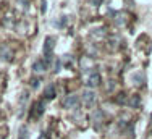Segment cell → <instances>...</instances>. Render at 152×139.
I'll use <instances>...</instances> for the list:
<instances>
[{"label": "cell", "instance_id": "cell-1", "mask_svg": "<svg viewBox=\"0 0 152 139\" xmlns=\"http://www.w3.org/2000/svg\"><path fill=\"white\" fill-rule=\"evenodd\" d=\"M53 47H55V37H52V36H47L45 41H44V49H42V52H44V55L47 57L45 58V63H52V52H53Z\"/></svg>", "mask_w": 152, "mask_h": 139}, {"label": "cell", "instance_id": "cell-2", "mask_svg": "<svg viewBox=\"0 0 152 139\" xmlns=\"http://www.w3.org/2000/svg\"><path fill=\"white\" fill-rule=\"evenodd\" d=\"M81 99H83V104H84L88 108H91V107H94V105H96L97 96H96V92H94L92 89H86L84 92L81 94Z\"/></svg>", "mask_w": 152, "mask_h": 139}, {"label": "cell", "instance_id": "cell-3", "mask_svg": "<svg viewBox=\"0 0 152 139\" xmlns=\"http://www.w3.org/2000/svg\"><path fill=\"white\" fill-rule=\"evenodd\" d=\"M61 105H63L65 108H68V110H75V108H78V105H79V97L76 96V94H70V96L65 97V100H63Z\"/></svg>", "mask_w": 152, "mask_h": 139}, {"label": "cell", "instance_id": "cell-4", "mask_svg": "<svg viewBox=\"0 0 152 139\" xmlns=\"http://www.w3.org/2000/svg\"><path fill=\"white\" fill-rule=\"evenodd\" d=\"M100 81H102V79H100V75L97 71H92V73H89V76L88 78H86V86L88 87H97L100 84Z\"/></svg>", "mask_w": 152, "mask_h": 139}, {"label": "cell", "instance_id": "cell-5", "mask_svg": "<svg viewBox=\"0 0 152 139\" xmlns=\"http://www.w3.org/2000/svg\"><path fill=\"white\" fill-rule=\"evenodd\" d=\"M47 67L49 65L45 63V60H42V58H39V60H36L34 61V65H32V71L34 73H44V71H47Z\"/></svg>", "mask_w": 152, "mask_h": 139}, {"label": "cell", "instance_id": "cell-6", "mask_svg": "<svg viewBox=\"0 0 152 139\" xmlns=\"http://www.w3.org/2000/svg\"><path fill=\"white\" fill-rule=\"evenodd\" d=\"M45 110V100H39L37 104H34V108H32V118L34 116H41Z\"/></svg>", "mask_w": 152, "mask_h": 139}, {"label": "cell", "instance_id": "cell-7", "mask_svg": "<svg viewBox=\"0 0 152 139\" xmlns=\"http://www.w3.org/2000/svg\"><path fill=\"white\" fill-rule=\"evenodd\" d=\"M0 57H2L3 60H12V57H13L12 49H10L8 45H5V44H3V45L0 47Z\"/></svg>", "mask_w": 152, "mask_h": 139}, {"label": "cell", "instance_id": "cell-8", "mask_svg": "<svg viewBox=\"0 0 152 139\" xmlns=\"http://www.w3.org/2000/svg\"><path fill=\"white\" fill-rule=\"evenodd\" d=\"M57 96V92H55V86L53 84H49V86L45 87V91H44V97H45V100H52V99H55Z\"/></svg>", "mask_w": 152, "mask_h": 139}, {"label": "cell", "instance_id": "cell-9", "mask_svg": "<svg viewBox=\"0 0 152 139\" xmlns=\"http://www.w3.org/2000/svg\"><path fill=\"white\" fill-rule=\"evenodd\" d=\"M79 65H81V70H84V71H88L89 68H94V70H96V67H94V61H92L89 57H83L81 61H79Z\"/></svg>", "mask_w": 152, "mask_h": 139}, {"label": "cell", "instance_id": "cell-10", "mask_svg": "<svg viewBox=\"0 0 152 139\" xmlns=\"http://www.w3.org/2000/svg\"><path fill=\"white\" fill-rule=\"evenodd\" d=\"M128 105L131 108H139V105H141L139 96H131V99H128Z\"/></svg>", "mask_w": 152, "mask_h": 139}, {"label": "cell", "instance_id": "cell-11", "mask_svg": "<svg viewBox=\"0 0 152 139\" xmlns=\"http://www.w3.org/2000/svg\"><path fill=\"white\" fill-rule=\"evenodd\" d=\"M18 139H28V128H26V126H21V128H20Z\"/></svg>", "mask_w": 152, "mask_h": 139}, {"label": "cell", "instance_id": "cell-12", "mask_svg": "<svg viewBox=\"0 0 152 139\" xmlns=\"http://www.w3.org/2000/svg\"><path fill=\"white\" fill-rule=\"evenodd\" d=\"M117 102L118 104H128V99H126L125 94H118V97H117Z\"/></svg>", "mask_w": 152, "mask_h": 139}, {"label": "cell", "instance_id": "cell-13", "mask_svg": "<svg viewBox=\"0 0 152 139\" xmlns=\"http://www.w3.org/2000/svg\"><path fill=\"white\" fill-rule=\"evenodd\" d=\"M61 58H57V61H55V67H53V73H58L60 71V68H61Z\"/></svg>", "mask_w": 152, "mask_h": 139}, {"label": "cell", "instance_id": "cell-14", "mask_svg": "<svg viewBox=\"0 0 152 139\" xmlns=\"http://www.w3.org/2000/svg\"><path fill=\"white\" fill-rule=\"evenodd\" d=\"M39 84H41V79H39V78H37V79L34 78V79L31 81V86L34 87V89H37V87H39Z\"/></svg>", "mask_w": 152, "mask_h": 139}, {"label": "cell", "instance_id": "cell-15", "mask_svg": "<svg viewBox=\"0 0 152 139\" xmlns=\"http://www.w3.org/2000/svg\"><path fill=\"white\" fill-rule=\"evenodd\" d=\"M45 5H47V2H45V0H42V2H41V12L42 13H45V10H47Z\"/></svg>", "mask_w": 152, "mask_h": 139}, {"label": "cell", "instance_id": "cell-16", "mask_svg": "<svg viewBox=\"0 0 152 139\" xmlns=\"http://www.w3.org/2000/svg\"><path fill=\"white\" fill-rule=\"evenodd\" d=\"M89 2H91L92 5H96V7H97V5H100V3L104 2V0H89Z\"/></svg>", "mask_w": 152, "mask_h": 139}]
</instances>
